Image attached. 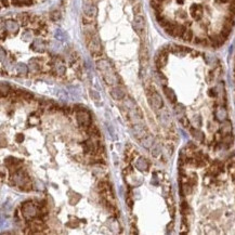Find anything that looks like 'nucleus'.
<instances>
[{"label":"nucleus","instance_id":"nucleus-6","mask_svg":"<svg viewBox=\"0 0 235 235\" xmlns=\"http://www.w3.org/2000/svg\"><path fill=\"white\" fill-rule=\"evenodd\" d=\"M96 7H95L94 2L92 1H89V0H86V2L83 4V13H85V17H89V19H93L96 17Z\"/></svg>","mask_w":235,"mask_h":235},{"label":"nucleus","instance_id":"nucleus-1","mask_svg":"<svg viewBox=\"0 0 235 235\" xmlns=\"http://www.w3.org/2000/svg\"><path fill=\"white\" fill-rule=\"evenodd\" d=\"M85 39L91 54L93 57H100L102 54V45L95 28L92 27V23L85 24Z\"/></svg>","mask_w":235,"mask_h":235},{"label":"nucleus","instance_id":"nucleus-22","mask_svg":"<svg viewBox=\"0 0 235 235\" xmlns=\"http://www.w3.org/2000/svg\"><path fill=\"white\" fill-rule=\"evenodd\" d=\"M189 211H190V208H189V205H187V203L186 202H183L181 204V212L182 214L185 217L186 214H189Z\"/></svg>","mask_w":235,"mask_h":235},{"label":"nucleus","instance_id":"nucleus-5","mask_svg":"<svg viewBox=\"0 0 235 235\" xmlns=\"http://www.w3.org/2000/svg\"><path fill=\"white\" fill-rule=\"evenodd\" d=\"M77 123L80 127H90L91 116L86 110H80L77 112Z\"/></svg>","mask_w":235,"mask_h":235},{"label":"nucleus","instance_id":"nucleus-25","mask_svg":"<svg viewBox=\"0 0 235 235\" xmlns=\"http://www.w3.org/2000/svg\"><path fill=\"white\" fill-rule=\"evenodd\" d=\"M1 3H2V7H8L9 0H1Z\"/></svg>","mask_w":235,"mask_h":235},{"label":"nucleus","instance_id":"nucleus-16","mask_svg":"<svg viewBox=\"0 0 235 235\" xmlns=\"http://www.w3.org/2000/svg\"><path fill=\"white\" fill-rule=\"evenodd\" d=\"M83 149L86 153H93L95 151V145L92 140H87L83 144Z\"/></svg>","mask_w":235,"mask_h":235},{"label":"nucleus","instance_id":"nucleus-3","mask_svg":"<svg viewBox=\"0 0 235 235\" xmlns=\"http://www.w3.org/2000/svg\"><path fill=\"white\" fill-rule=\"evenodd\" d=\"M147 98H149L150 105L152 107H154L155 110H161V107H163V105H164V102H163L161 96L154 88H151V89L147 90Z\"/></svg>","mask_w":235,"mask_h":235},{"label":"nucleus","instance_id":"nucleus-4","mask_svg":"<svg viewBox=\"0 0 235 235\" xmlns=\"http://www.w3.org/2000/svg\"><path fill=\"white\" fill-rule=\"evenodd\" d=\"M133 27H134V30L136 33L138 34V36L141 38H143L145 34V21L144 17L140 15V14H136L134 17V20H133Z\"/></svg>","mask_w":235,"mask_h":235},{"label":"nucleus","instance_id":"nucleus-13","mask_svg":"<svg viewBox=\"0 0 235 235\" xmlns=\"http://www.w3.org/2000/svg\"><path fill=\"white\" fill-rule=\"evenodd\" d=\"M221 133L223 134V136H227V134H230V133H232V124L230 120H225L224 123H223L222 127H221Z\"/></svg>","mask_w":235,"mask_h":235},{"label":"nucleus","instance_id":"nucleus-2","mask_svg":"<svg viewBox=\"0 0 235 235\" xmlns=\"http://www.w3.org/2000/svg\"><path fill=\"white\" fill-rule=\"evenodd\" d=\"M96 68L99 70V72L101 73L102 77H103L104 81L107 85H116L118 83V77L116 75L115 70L113 68L112 64L106 60H99L96 62Z\"/></svg>","mask_w":235,"mask_h":235},{"label":"nucleus","instance_id":"nucleus-20","mask_svg":"<svg viewBox=\"0 0 235 235\" xmlns=\"http://www.w3.org/2000/svg\"><path fill=\"white\" fill-rule=\"evenodd\" d=\"M10 92V87L6 83H1V96L2 98H6L7 95H8V93Z\"/></svg>","mask_w":235,"mask_h":235},{"label":"nucleus","instance_id":"nucleus-9","mask_svg":"<svg viewBox=\"0 0 235 235\" xmlns=\"http://www.w3.org/2000/svg\"><path fill=\"white\" fill-rule=\"evenodd\" d=\"M163 90H164V93L166 94L167 99L169 100L171 103H176V102H177V95L173 92L172 89H170L169 87H167V86H164L163 87Z\"/></svg>","mask_w":235,"mask_h":235},{"label":"nucleus","instance_id":"nucleus-23","mask_svg":"<svg viewBox=\"0 0 235 235\" xmlns=\"http://www.w3.org/2000/svg\"><path fill=\"white\" fill-rule=\"evenodd\" d=\"M17 70H19V73H21V74H26V73H27V67H26L24 64H19Z\"/></svg>","mask_w":235,"mask_h":235},{"label":"nucleus","instance_id":"nucleus-15","mask_svg":"<svg viewBox=\"0 0 235 235\" xmlns=\"http://www.w3.org/2000/svg\"><path fill=\"white\" fill-rule=\"evenodd\" d=\"M174 113H176V115L178 116V118L180 119L181 117L185 116V108H184V106H183L182 104H176V106H174Z\"/></svg>","mask_w":235,"mask_h":235},{"label":"nucleus","instance_id":"nucleus-7","mask_svg":"<svg viewBox=\"0 0 235 235\" xmlns=\"http://www.w3.org/2000/svg\"><path fill=\"white\" fill-rule=\"evenodd\" d=\"M23 214L26 218H34L37 216V208L35 207L33 203H26L23 206Z\"/></svg>","mask_w":235,"mask_h":235},{"label":"nucleus","instance_id":"nucleus-26","mask_svg":"<svg viewBox=\"0 0 235 235\" xmlns=\"http://www.w3.org/2000/svg\"><path fill=\"white\" fill-rule=\"evenodd\" d=\"M209 95L210 96H216L217 95V92H214V89H210L209 90Z\"/></svg>","mask_w":235,"mask_h":235},{"label":"nucleus","instance_id":"nucleus-10","mask_svg":"<svg viewBox=\"0 0 235 235\" xmlns=\"http://www.w3.org/2000/svg\"><path fill=\"white\" fill-rule=\"evenodd\" d=\"M140 60L142 66H146L147 62H149V53H147V49L145 45H142L140 50Z\"/></svg>","mask_w":235,"mask_h":235},{"label":"nucleus","instance_id":"nucleus-8","mask_svg":"<svg viewBox=\"0 0 235 235\" xmlns=\"http://www.w3.org/2000/svg\"><path fill=\"white\" fill-rule=\"evenodd\" d=\"M111 95L112 98L116 101H119V100H123L126 96V91L123 87H114L113 89L111 90Z\"/></svg>","mask_w":235,"mask_h":235},{"label":"nucleus","instance_id":"nucleus-24","mask_svg":"<svg viewBox=\"0 0 235 235\" xmlns=\"http://www.w3.org/2000/svg\"><path fill=\"white\" fill-rule=\"evenodd\" d=\"M17 142H21V141H23V140H24V136H23V134H19V136H17Z\"/></svg>","mask_w":235,"mask_h":235},{"label":"nucleus","instance_id":"nucleus-12","mask_svg":"<svg viewBox=\"0 0 235 235\" xmlns=\"http://www.w3.org/2000/svg\"><path fill=\"white\" fill-rule=\"evenodd\" d=\"M17 20H19V22L21 23L22 25H27L29 24L30 22H32V17L29 15L28 13H21V14H19V17H17Z\"/></svg>","mask_w":235,"mask_h":235},{"label":"nucleus","instance_id":"nucleus-14","mask_svg":"<svg viewBox=\"0 0 235 235\" xmlns=\"http://www.w3.org/2000/svg\"><path fill=\"white\" fill-rule=\"evenodd\" d=\"M136 167H138V169L140 170V171H146L147 168H149V164H147V161H146L145 158L141 157L140 159L138 161V163H136Z\"/></svg>","mask_w":235,"mask_h":235},{"label":"nucleus","instance_id":"nucleus-18","mask_svg":"<svg viewBox=\"0 0 235 235\" xmlns=\"http://www.w3.org/2000/svg\"><path fill=\"white\" fill-rule=\"evenodd\" d=\"M6 27L8 30H12L13 33H17V24L13 21H8L6 23Z\"/></svg>","mask_w":235,"mask_h":235},{"label":"nucleus","instance_id":"nucleus-17","mask_svg":"<svg viewBox=\"0 0 235 235\" xmlns=\"http://www.w3.org/2000/svg\"><path fill=\"white\" fill-rule=\"evenodd\" d=\"M227 116V111H225L223 107L217 108V111H216V117H217V119H218V120H224Z\"/></svg>","mask_w":235,"mask_h":235},{"label":"nucleus","instance_id":"nucleus-11","mask_svg":"<svg viewBox=\"0 0 235 235\" xmlns=\"http://www.w3.org/2000/svg\"><path fill=\"white\" fill-rule=\"evenodd\" d=\"M189 130H190L191 134H192V136H193L194 139H196V140L199 141V142H204V140H205V136H204V133H203L201 130L192 128V127H190Z\"/></svg>","mask_w":235,"mask_h":235},{"label":"nucleus","instance_id":"nucleus-21","mask_svg":"<svg viewBox=\"0 0 235 235\" xmlns=\"http://www.w3.org/2000/svg\"><path fill=\"white\" fill-rule=\"evenodd\" d=\"M179 120H180V123H181V125L184 127V128H190V127H191L190 120L187 119V117H186V116H183V117H181Z\"/></svg>","mask_w":235,"mask_h":235},{"label":"nucleus","instance_id":"nucleus-19","mask_svg":"<svg viewBox=\"0 0 235 235\" xmlns=\"http://www.w3.org/2000/svg\"><path fill=\"white\" fill-rule=\"evenodd\" d=\"M151 150H152V155H153V156L157 157L159 154H161V147H159V144H158V143H153Z\"/></svg>","mask_w":235,"mask_h":235}]
</instances>
